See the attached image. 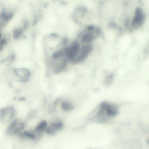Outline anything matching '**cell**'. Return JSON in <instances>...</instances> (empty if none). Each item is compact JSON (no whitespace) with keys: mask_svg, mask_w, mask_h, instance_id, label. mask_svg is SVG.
Here are the masks:
<instances>
[{"mask_svg":"<svg viewBox=\"0 0 149 149\" xmlns=\"http://www.w3.org/2000/svg\"><path fill=\"white\" fill-rule=\"evenodd\" d=\"M118 112V109L115 104L108 102L100 104L93 118L99 122L103 123L115 117Z\"/></svg>","mask_w":149,"mask_h":149,"instance_id":"6da1fadb","label":"cell"},{"mask_svg":"<svg viewBox=\"0 0 149 149\" xmlns=\"http://www.w3.org/2000/svg\"><path fill=\"white\" fill-rule=\"evenodd\" d=\"M146 20V15L143 9L138 7L134 11L133 16L129 22V26L132 30H138L142 27Z\"/></svg>","mask_w":149,"mask_h":149,"instance_id":"7a4b0ae2","label":"cell"},{"mask_svg":"<svg viewBox=\"0 0 149 149\" xmlns=\"http://www.w3.org/2000/svg\"><path fill=\"white\" fill-rule=\"evenodd\" d=\"M80 49V43L78 42L74 41L72 42L69 46L66 47L63 50L68 61L73 62L78 56Z\"/></svg>","mask_w":149,"mask_h":149,"instance_id":"3957f363","label":"cell"},{"mask_svg":"<svg viewBox=\"0 0 149 149\" xmlns=\"http://www.w3.org/2000/svg\"><path fill=\"white\" fill-rule=\"evenodd\" d=\"M93 47L92 45L89 44H85L81 47L80 53L77 58L73 62V63H78L82 62L87 59L93 50Z\"/></svg>","mask_w":149,"mask_h":149,"instance_id":"277c9868","label":"cell"},{"mask_svg":"<svg viewBox=\"0 0 149 149\" xmlns=\"http://www.w3.org/2000/svg\"><path fill=\"white\" fill-rule=\"evenodd\" d=\"M25 127V124L18 119H15L7 129V133L11 135L18 134Z\"/></svg>","mask_w":149,"mask_h":149,"instance_id":"5b68a950","label":"cell"},{"mask_svg":"<svg viewBox=\"0 0 149 149\" xmlns=\"http://www.w3.org/2000/svg\"><path fill=\"white\" fill-rule=\"evenodd\" d=\"M14 73L16 76L23 82H26L29 80L31 75L29 70L26 68H20L14 70Z\"/></svg>","mask_w":149,"mask_h":149,"instance_id":"8992f818","label":"cell"},{"mask_svg":"<svg viewBox=\"0 0 149 149\" xmlns=\"http://www.w3.org/2000/svg\"><path fill=\"white\" fill-rule=\"evenodd\" d=\"M1 120L5 119V117L8 116L9 119H11L13 118L15 115V111L14 107L13 106H9L7 108H3L1 110L0 113Z\"/></svg>","mask_w":149,"mask_h":149,"instance_id":"52a82bcc","label":"cell"},{"mask_svg":"<svg viewBox=\"0 0 149 149\" xmlns=\"http://www.w3.org/2000/svg\"><path fill=\"white\" fill-rule=\"evenodd\" d=\"M68 59L64 58L61 63L60 65L56 67L54 70V73L55 74H58L61 73L63 70L66 68L68 64Z\"/></svg>","mask_w":149,"mask_h":149,"instance_id":"ba28073f","label":"cell"},{"mask_svg":"<svg viewBox=\"0 0 149 149\" xmlns=\"http://www.w3.org/2000/svg\"><path fill=\"white\" fill-rule=\"evenodd\" d=\"M13 15L11 13H6L3 12L1 15V18L2 22H4L3 25H6L7 23L10 21L13 18Z\"/></svg>","mask_w":149,"mask_h":149,"instance_id":"9c48e42d","label":"cell"},{"mask_svg":"<svg viewBox=\"0 0 149 149\" xmlns=\"http://www.w3.org/2000/svg\"><path fill=\"white\" fill-rule=\"evenodd\" d=\"M47 122L46 120H42L38 124L35 128V131L39 133H42L47 129Z\"/></svg>","mask_w":149,"mask_h":149,"instance_id":"30bf717a","label":"cell"},{"mask_svg":"<svg viewBox=\"0 0 149 149\" xmlns=\"http://www.w3.org/2000/svg\"><path fill=\"white\" fill-rule=\"evenodd\" d=\"M61 107L63 110L67 111H70L74 109V105L67 101L62 102L61 104Z\"/></svg>","mask_w":149,"mask_h":149,"instance_id":"8fae6325","label":"cell"},{"mask_svg":"<svg viewBox=\"0 0 149 149\" xmlns=\"http://www.w3.org/2000/svg\"><path fill=\"white\" fill-rule=\"evenodd\" d=\"M49 126L56 132L57 131L60 130L63 128V124L62 122L61 121H58L57 122L52 123L50 124Z\"/></svg>","mask_w":149,"mask_h":149,"instance_id":"7c38bea8","label":"cell"},{"mask_svg":"<svg viewBox=\"0 0 149 149\" xmlns=\"http://www.w3.org/2000/svg\"><path fill=\"white\" fill-rule=\"evenodd\" d=\"M24 29V28L15 29L13 32V36L15 40L19 39L23 34Z\"/></svg>","mask_w":149,"mask_h":149,"instance_id":"4fadbf2b","label":"cell"},{"mask_svg":"<svg viewBox=\"0 0 149 149\" xmlns=\"http://www.w3.org/2000/svg\"><path fill=\"white\" fill-rule=\"evenodd\" d=\"M64 55H65V53H64V50H60L54 52L52 54V57L53 59L57 60L59 58H62Z\"/></svg>","mask_w":149,"mask_h":149,"instance_id":"5bb4252c","label":"cell"},{"mask_svg":"<svg viewBox=\"0 0 149 149\" xmlns=\"http://www.w3.org/2000/svg\"><path fill=\"white\" fill-rule=\"evenodd\" d=\"M22 136H23L26 137L28 138L32 139H36V135L34 133L32 132H29L25 131L24 132L22 133Z\"/></svg>","mask_w":149,"mask_h":149,"instance_id":"9a60e30c","label":"cell"},{"mask_svg":"<svg viewBox=\"0 0 149 149\" xmlns=\"http://www.w3.org/2000/svg\"><path fill=\"white\" fill-rule=\"evenodd\" d=\"M8 40H7L6 38H3V39H1V42H0V48H1V50H2V49L4 47V46H6L7 44Z\"/></svg>","mask_w":149,"mask_h":149,"instance_id":"2e32d148","label":"cell"},{"mask_svg":"<svg viewBox=\"0 0 149 149\" xmlns=\"http://www.w3.org/2000/svg\"><path fill=\"white\" fill-rule=\"evenodd\" d=\"M46 132L47 134L49 135H54L56 133V132L50 126L47 128L46 130Z\"/></svg>","mask_w":149,"mask_h":149,"instance_id":"e0dca14e","label":"cell"},{"mask_svg":"<svg viewBox=\"0 0 149 149\" xmlns=\"http://www.w3.org/2000/svg\"><path fill=\"white\" fill-rule=\"evenodd\" d=\"M21 100L22 101V100H25V98H24V97H20V98H19V100Z\"/></svg>","mask_w":149,"mask_h":149,"instance_id":"ac0fdd59","label":"cell"}]
</instances>
